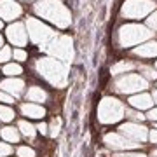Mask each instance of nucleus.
Masks as SVG:
<instances>
[{
  "instance_id": "nucleus-1",
  "label": "nucleus",
  "mask_w": 157,
  "mask_h": 157,
  "mask_svg": "<svg viewBox=\"0 0 157 157\" xmlns=\"http://www.w3.org/2000/svg\"><path fill=\"white\" fill-rule=\"evenodd\" d=\"M33 11L37 12V16L54 23L59 28H67L72 23V14L59 0H37Z\"/></svg>"
},
{
  "instance_id": "nucleus-2",
  "label": "nucleus",
  "mask_w": 157,
  "mask_h": 157,
  "mask_svg": "<svg viewBox=\"0 0 157 157\" xmlns=\"http://www.w3.org/2000/svg\"><path fill=\"white\" fill-rule=\"evenodd\" d=\"M35 68H37L40 77H44L54 87H65L67 86V68L63 63L56 61L54 58H40L35 63Z\"/></svg>"
},
{
  "instance_id": "nucleus-3",
  "label": "nucleus",
  "mask_w": 157,
  "mask_h": 157,
  "mask_svg": "<svg viewBox=\"0 0 157 157\" xmlns=\"http://www.w3.org/2000/svg\"><path fill=\"white\" fill-rule=\"evenodd\" d=\"M154 32L143 26V25H124L117 32V42L121 47H131V45H138L145 40L152 39Z\"/></svg>"
},
{
  "instance_id": "nucleus-4",
  "label": "nucleus",
  "mask_w": 157,
  "mask_h": 157,
  "mask_svg": "<svg viewBox=\"0 0 157 157\" xmlns=\"http://www.w3.org/2000/svg\"><path fill=\"white\" fill-rule=\"evenodd\" d=\"M124 115H126V107H124L122 101H119L117 98L107 96L98 105V121L101 124L119 122Z\"/></svg>"
},
{
  "instance_id": "nucleus-5",
  "label": "nucleus",
  "mask_w": 157,
  "mask_h": 157,
  "mask_svg": "<svg viewBox=\"0 0 157 157\" xmlns=\"http://www.w3.org/2000/svg\"><path fill=\"white\" fill-rule=\"evenodd\" d=\"M26 33H28L30 40L33 44H39L40 47H44L56 37V32L49 26H45L42 21H39L37 17H28L26 19Z\"/></svg>"
},
{
  "instance_id": "nucleus-6",
  "label": "nucleus",
  "mask_w": 157,
  "mask_h": 157,
  "mask_svg": "<svg viewBox=\"0 0 157 157\" xmlns=\"http://www.w3.org/2000/svg\"><path fill=\"white\" fill-rule=\"evenodd\" d=\"M42 49L45 52L52 54L54 58H58V59H63V61H72V58H73V42L67 35H56Z\"/></svg>"
},
{
  "instance_id": "nucleus-7",
  "label": "nucleus",
  "mask_w": 157,
  "mask_h": 157,
  "mask_svg": "<svg viewBox=\"0 0 157 157\" xmlns=\"http://www.w3.org/2000/svg\"><path fill=\"white\" fill-rule=\"evenodd\" d=\"M154 11H155L154 0H126L121 9V14L128 19H140Z\"/></svg>"
},
{
  "instance_id": "nucleus-8",
  "label": "nucleus",
  "mask_w": 157,
  "mask_h": 157,
  "mask_svg": "<svg viewBox=\"0 0 157 157\" xmlns=\"http://www.w3.org/2000/svg\"><path fill=\"white\" fill-rule=\"evenodd\" d=\"M147 87H148V80H145L138 73H128V75H122L121 78L115 80V89L119 93H124V94L136 93V91H143Z\"/></svg>"
},
{
  "instance_id": "nucleus-9",
  "label": "nucleus",
  "mask_w": 157,
  "mask_h": 157,
  "mask_svg": "<svg viewBox=\"0 0 157 157\" xmlns=\"http://www.w3.org/2000/svg\"><path fill=\"white\" fill-rule=\"evenodd\" d=\"M119 133L126 136L128 140L136 141V143H143L148 138V129L140 122H126L122 126H119Z\"/></svg>"
},
{
  "instance_id": "nucleus-10",
  "label": "nucleus",
  "mask_w": 157,
  "mask_h": 157,
  "mask_svg": "<svg viewBox=\"0 0 157 157\" xmlns=\"http://www.w3.org/2000/svg\"><path fill=\"white\" fill-rule=\"evenodd\" d=\"M103 143L112 148V150H119V152H124V150H133V148H138L141 143H136V141H131L128 140L126 136H122L121 133H107L105 138H103Z\"/></svg>"
},
{
  "instance_id": "nucleus-11",
  "label": "nucleus",
  "mask_w": 157,
  "mask_h": 157,
  "mask_svg": "<svg viewBox=\"0 0 157 157\" xmlns=\"http://www.w3.org/2000/svg\"><path fill=\"white\" fill-rule=\"evenodd\" d=\"M21 6L14 0H0V17L6 21H12L21 16Z\"/></svg>"
},
{
  "instance_id": "nucleus-12",
  "label": "nucleus",
  "mask_w": 157,
  "mask_h": 157,
  "mask_svg": "<svg viewBox=\"0 0 157 157\" xmlns=\"http://www.w3.org/2000/svg\"><path fill=\"white\" fill-rule=\"evenodd\" d=\"M7 39L11 40V44L14 45H25L28 42V33L25 30V25L21 23H14L7 28Z\"/></svg>"
},
{
  "instance_id": "nucleus-13",
  "label": "nucleus",
  "mask_w": 157,
  "mask_h": 157,
  "mask_svg": "<svg viewBox=\"0 0 157 157\" xmlns=\"http://www.w3.org/2000/svg\"><path fill=\"white\" fill-rule=\"evenodd\" d=\"M23 89H25V82L21 78H7L4 82H0V91H4V93L14 96V98L21 94Z\"/></svg>"
},
{
  "instance_id": "nucleus-14",
  "label": "nucleus",
  "mask_w": 157,
  "mask_h": 157,
  "mask_svg": "<svg viewBox=\"0 0 157 157\" xmlns=\"http://www.w3.org/2000/svg\"><path fill=\"white\" fill-rule=\"evenodd\" d=\"M129 105L131 107H135L136 110H150L152 105H154V100H152L150 94H145V93H141V94H135L129 98Z\"/></svg>"
},
{
  "instance_id": "nucleus-15",
  "label": "nucleus",
  "mask_w": 157,
  "mask_h": 157,
  "mask_svg": "<svg viewBox=\"0 0 157 157\" xmlns=\"http://www.w3.org/2000/svg\"><path fill=\"white\" fill-rule=\"evenodd\" d=\"M21 113L28 119H42L45 115V108L40 107L39 103H23Z\"/></svg>"
},
{
  "instance_id": "nucleus-16",
  "label": "nucleus",
  "mask_w": 157,
  "mask_h": 157,
  "mask_svg": "<svg viewBox=\"0 0 157 157\" xmlns=\"http://www.w3.org/2000/svg\"><path fill=\"white\" fill-rule=\"evenodd\" d=\"M135 54L140 58H154L157 56V42H147L135 49Z\"/></svg>"
},
{
  "instance_id": "nucleus-17",
  "label": "nucleus",
  "mask_w": 157,
  "mask_h": 157,
  "mask_svg": "<svg viewBox=\"0 0 157 157\" xmlns=\"http://www.w3.org/2000/svg\"><path fill=\"white\" fill-rule=\"evenodd\" d=\"M26 100L32 101V103H44L45 100H47V93H45L42 87H39V86H32L28 89V93H26Z\"/></svg>"
},
{
  "instance_id": "nucleus-18",
  "label": "nucleus",
  "mask_w": 157,
  "mask_h": 157,
  "mask_svg": "<svg viewBox=\"0 0 157 157\" xmlns=\"http://www.w3.org/2000/svg\"><path fill=\"white\" fill-rule=\"evenodd\" d=\"M0 136L7 141V143H17L21 135H19V129L12 128V126H6V128L0 131Z\"/></svg>"
},
{
  "instance_id": "nucleus-19",
  "label": "nucleus",
  "mask_w": 157,
  "mask_h": 157,
  "mask_svg": "<svg viewBox=\"0 0 157 157\" xmlns=\"http://www.w3.org/2000/svg\"><path fill=\"white\" fill-rule=\"evenodd\" d=\"M17 129H19V133L25 138H30V140H33L35 135H37V128H35L33 124H30L28 121H19L17 122Z\"/></svg>"
},
{
  "instance_id": "nucleus-20",
  "label": "nucleus",
  "mask_w": 157,
  "mask_h": 157,
  "mask_svg": "<svg viewBox=\"0 0 157 157\" xmlns=\"http://www.w3.org/2000/svg\"><path fill=\"white\" fill-rule=\"evenodd\" d=\"M135 68V63H131V61H119L115 63L112 67V75H119V73H126L129 72V70H133Z\"/></svg>"
},
{
  "instance_id": "nucleus-21",
  "label": "nucleus",
  "mask_w": 157,
  "mask_h": 157,
  "mask_svg": "<svg viewBox=\"0 0 157 157\" xmlns=\"http://www.w3.org/2000/svg\"><path fill=\"white\" fill-rule=\"evenodd\" d=\"M14 117H16V113H14V110L11 107L0 105V121L2 122H11V121H14Z\"/></svg>"
},
{
  "instance_id": "nucleus-22",
  "label": "nucleus",
  "mask_w": 157,
  "mask_h": 157,
  "mask_svg": "<svg viewBox=\"0 0 157 157\" xmlns=\"http://www.w3.org/2000/svg\"><path fill=\"white\" fill-rule=\"evenodd\" d=\"M140 72L143 73L141 77L145 78V80H155L157 78V70H154L152 67H147V65H140Z\"/></svg>"
},
{
  "instance_id": "nucleus-23",
  "label": "nucleus",
  "mask_w": 157,
  "mask_h": 157,
  "mask_svg": "<svg viewBox=\"0 0 157 157\" xmlns=\"http://www.w3.org/2000/svg\"><path fill=\"white\" fill-rule=\"evenodd\" d=\"M21 72H23V68L19 67L17 63H9V65L4 67V73H6V75H11V77H16V75H19Z\"/></svg>"
},
{
  "instance_id": "nucleus-24",
  "label": "nucleus",
  "mask_w": 157,
  "mask_h": 157,
  "mask_svg": "<svg viewBox=\"0 0 157 157\" xmlns=\"http://www.w3.org/2000/svg\"><path fill=\"white\" fill-rule=\"evenodd\" d=\"M47 129H51L49 135L52 136V138H56L58 135H59V129H61V119H52V122H51V126H47Z\"/></svg>"
},
{
  "instance_id": "nucleus-25",
  "label": "nucleus",
  "mask_w": 157,
  "mask_h": 157,
  "mask_svg": "<svg viewBox=\"0 0 157 157\" xmlns=\"http://www.w3.org/2000/svg\"><path fill=\"white\" fill-rule=\"evenodd\" d=\"M126 115H128L129 119H131V122H133V121H135V122H143V121H145V115H143V113L140 112V110H126Z\"/></svg>"
},
{
  "instance_id": "nucleus-26",
  "label": "nucleus",
  "mask_w": 157,
  "mask_h": 157,
  "mask_svg": "<svg viewBox=\"0 0 157 157\" xmlns=\"http://www.w3.org/2000/svg\"><path fill=\"white\" fill-rule=\"evenodd\" d=\"M12 56V51L9 45H2V49H0V63H6L7 59H11Z\"/></svg>"
},
{
  "instance_id": "nucleus-27",
  "label": "nucleus",
  "mask_w": 157,
  "mask_h": 157,
  "mask_svg": "<svg viewBox=\"0 0 157 157\" xmlns=\"http://www.w3.org/2000/svg\"><path fill=\"white\" fill-rule=\"evenodd\" d=\"M17 157H35V150L32 147H19L17 148Z\"/></svg>"
},
{
  "instance_id": "nucleus-28",
  "label": "nucleus",
  "mask_w": 157,
  "mask_h": 157,
  "mask_svg": "<svg viewBox=\"0 0 157 157\" xmlns=\"http://www.w3.org/2000/svg\"><path fill=\"white\" fill-rule=\"evenodd\" d=\"M12 154V147L9 143H0V157H7Z\"/></svg>"
},
{
  "instance_id": "nucleus-29",
  "label": "nucleus",
  "mask_w": 157,
  "mask_h": 157,
  "mask_svg": "<svg viewBox=\"0 0 157 157\" xmlns=\"http://www.w3.org/2000/svg\"><path fill=\"white\" fill-rule=\"evenodd\" d=\"M113 157H147L145 154H138V152H117Z\"/></svg>"
},
{
  "instance_id": "nucleus-30",
  "label": "nucleus",
  "mask_w": 157,
  "mask_h": 157,
  "mask_svg": "<svg viewBox=\"0 0 157 157\" xmlns=\"http://www.w3.org/2000/svg\"><path fill=\"white\" fill-rule=\"evenodd\" d=\"M147 25H148L152 30H155L157 32V12L150 14V17H147Z\"/></svg>"
},
{
  "instance_id": "nucleus-31",
  "label": "nucleus",
  "mask_w": 157,
  "mask_h": 157,
  "mask_svg": "<svg viewBox=\"0 0 157 157\" xmlns=\"http://www.w3.org/2000/svg\"><path fill=\"white\" fill-rule=\"evenodd\" d=\"M12 56H14V59H17V61H25V59H26V52L23 49H14Z\"/></svg>"
},
{
  "instance_id": "nucleus-32",
  "label": "nucleus",
  "mask_w": 157,
  "mask_h": 157,
  "mask_svg": "<svg viewBox=\"0 0 157 157\" xmlns=\"http://www.w3.org/2000/svg\"><path fill=\"white\" fill-rule=\"evenodd\" d=\"M0 101H4V103H7V105H12V103H14V96L7 94V93H4V91H0Z\"/></svg>"
},
{
  "instance_id": "nucleus-33",
  "label": "nucleus",
  "mask_w": 157,
  "mask_h": 157,
  "mask_svg": "<svg viewBox=\"0 0 157 157\" xmlns=\"http://www.w3.org/2000/svg\"><path fill=\"white\" fill-rule=\"evenodd\" d=\"M147 119H150L152 122H157V108H150L148 110V113L145 115Z\"/></svg>"
},
{
  "instance_id": "nucleus-34",
  "label": "nucleus",
  "mask_w": 157,
  "mask_h": 157,
  "mask_svg": "<svg viewBox=\"0 0 157 157\" xmlns=\"http://www.w3.org/2000/svg\"><path fill=\"white\" fill-rule=\"evenodd\" d=\"M37 131H39V133H42V135H47V124L40 122L39 126H37Z\"/></svg>"
},
{
  "instance_id": "nucleus-35",
  "label": "nucleus",
  "mask_w": 157,
  "mask_h": 157,
  "mask_svg": "<svg viewBox=\"0 0 157 157\" xmlns=\"http://www.w3.org/2000/svg\"><path fill=\"white\" fill-rule=\"evenodd\" d=\"M148 140L152 143H157V129H152L150 133H148Z\"/></svg>"
},
{
  "instance_id": "nucleus-36",
  "label": "nucleus",
  "mask_w": 157,
  "mask_h": 157,
  "mask_svg": "<svg viewBox=\"0 0 157 157\" xmlns=\"http://www.w3.org/2000/svg\"><path fill=\"white\" fill-rule=\"evenodd\" d=\"M152 100H154V103H157V91H154V94H152Z\"/></svg>"
},
{
  "instance_id": "nucleus-37",
  "label": "nucleus",
  "mask_w": 157,
  "mask_h": 157,
  "mask_svg": "<svg viewBox=\"0 0 157 157\" xmlns=\"http://www.w3.org/2000/svg\"><path fill=\"white\" fill-rule=\"evenodd\" d=\"M152 157H157V150H154V152H152Z\"/></svg>"
},
{
  "instance_id": "nucleus-38",
  "label": "nucleus",
  "mask_w": 157,
  "mask_h": 157,
  "mask_svg": "<svg viewBox=\"0 0 157 157\" xmlns=\"http://www.w3.org/2000/svg\"><path fill=\"white\" fill-rule=\"evenodd\" d=\"M0 49H2V35H0Z\"/></svg>"
},
{
  "instance_id": "nucleus-39",
  "label": "nucleus",
  "mask_w": 157,
  "mask_h": 157,
  "mask_svg": "<svg viewBox=\"0 0 157 157\" xmlns=\"http://www.w3.org/2000/svg\"><path fill=\"white\" fill-rule=\"evenodd\" d=\"M0 28H2V19H0Z\"/></svg>"
},
{
  "instance_id": "nucleus-40",
  "label": "nucleus",
  "mask_w": 157,
  "mask_h": 157,
  "mask_svg": "<svg viewBox=\"0 0 157 157\" xmlns=\"http://www.w3.org/2000/svg\"><path fill=\"white\" fill-rule=\"evenodd\" d=\"M155 70H157V63H155Z\"/></svg>"
},
{
  "instance_id": "nucleus-41",
  "label": "nucleus",
  "mask_w": 157,
  "mask_h": 157,
  "mask_svg": "<svg viewBox=\"0 0 157 157\" xmlns=\"http://www.w3.org/2000/svg\"><path fill=\"white\" fill-rule=\"evenodd\" d=\"M155 129H157V124H155Z\"/></svg>"
}]
</instances>
